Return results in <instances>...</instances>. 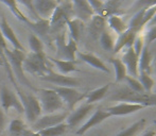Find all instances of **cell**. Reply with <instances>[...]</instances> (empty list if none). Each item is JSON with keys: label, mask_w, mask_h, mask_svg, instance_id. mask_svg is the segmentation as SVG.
<instances>
[{"label": "cell", "mask_w": 156, "mask_h": 136, "mask_svg": "<svg viewBox=\"0 0 156 136\" xmlns=\"http://www.w3.org/2000/svg\"><path fill=\"white\" fill-rule=\"evenodd\" d=\"M144 47V39L137 35V37H136L135 41H134V44H133V49H134V51H135V53L137 54L138 58H139V55H140V53H141Z\"/></svg>", "instance_id": "cell-39"}, {"label": "cell", "mask_w": 156, "mask_h": 136, "mask_svg": "<svg viewBox=\"0 0 156 136\" xmlns=\"http://www.w3.org/2000/svg\"><path fill=\"white\" fill-rule=\"evenodd\" d=\"M111 63L113 64L114 68H115V79L116 82H121L124 81V79L127 76L126 68H125L124 64L122 63L121 59H112Z\"/></svg>", "instance_id": "cell-29"}, {"label": "cell", "mask_w": 156, "mask_h": 136, "mask_svg": "<svg viewBox=\"0 0 156 136\" xmlns=\"http://www.w3.org/2000/svg\"><path fill=\"white\" fill-rule=\"evenodd\" d=\"M72 3V12H73V18H76L79 20L86 23L91 19V17L94 15L93 9L90 8L88 1L85 0H74Z\"/></svg>", "instance_id": "cell-11"}, {"label": "cell", "mask_w": 156, "mask_h": 136, "mask_svg": "<svg viewBox=\"0 0 156 136\" xmlns=\"http://www.w3.org/2000/svg\"><path fill=\"white\" fill-rule=\"evenodd\" d=\"M144 124H146V119H139L135 123L129 126V128H126L125 130H122L121 132H119L116 136H135L144 128Z\"/></svg>", "instance_id": "cell-32"}, {"label": "cell", "mask_w": 156, "mask_h": 136, "mask_svg": "<svg viewBox=\"0 0 156 136\" xmlns=\"http://www.w3.org/2000/svg\"><path fill=\"white\" fill-rule=\"evenodd\" d=\"M48 60L55 65V67L58 70V73L64 74V76H67L70 72L78 71V68H76L78 61H64L58 60V59L54 58H49Z\"/></svg>", "instance_id": "cell-23"}, {"label": "cell", "mask_w": 156, "mask_h": 136, "mask_svg": "<svg viewBox=\"0 0 156 136\" xmlns=\"http://www.w3.org/2000/svg\"><path fill=\"white\" fill-rule=\"evenodd\" d=\"M144 107H146V105L144 103L139 102L119 103V104H116L108 107L106 111L111 114V116H124L132 113H136V112L140 111V109H144Z\"/></svg>", "instance_id": "cell-15"}, {"label": "cell", "mask_w": 156, "mask_h": 136, "mask_svg": "<svg viewBox=\"0 0 156 136\" xmlns=\"http://www.w3.org/2000/svg\"><path fill=\"white\" fill-rule=\"evenodd\" d=\"M144 8L142 10L138 11L135 15L133 16V18L129 20V25H127V28L131 30H133L136 33H139L142 30L144 26H142V18H144Z\"/></svg>", "instance_id": "cell-30"}, {"label": "cell", "mask_w": 156, "mask_h": 136, "mask_svg": "<svg viewBox=\"0 0 156 136\" xmlns=\"http://www.w3.org/2000/svg\"><path fill=\"white\" fill-rule=\"evenodd\" d=\"M4 56H5L6 61H8L9 65L11 67L12 72H14L16 79L23 85H27L29 88H33L31 83L29 82V80L27 79V77L25 76V72L23 69V60L26 58V52L19 51V50L12 49L10 50L9 48H6L3 51Z\"/></svg>", "instance_id": "cell-4"}, {"label": "cell", "mask_w": 156, "mask_h": 136, "mask_svg": "<svg viewBox=\"0 0 156 136\" xmlns=\"http://www.w3.org/2000/svg\"><path fill=\"white\" fill-rule=\"evenodd\" d=\"M18 95L20 97V101L23 106V113L26 114V117L29 123L33 124L41 115V107L37 97L33 95H23L19 91Z\"/></svg>", "instance_id": "cell-6"}, {"label": "cell", "mask_w": 156, "mask_h": 136, "mask_svg": "<svg viewBox=\"0 0 156 136\" xmlns=\"http://www.w3.org/2000/svg\"><path fill=\"white\" fill-rule=\"evenodd\" d=\"M28 41H29V46H30V49H31V52H33V53H41V52H44L43 41H41L34 33H31L29 35Z\"/></svg>", "instance_id": "cell-33"}, {"label": "cell", "mask_w": 156, "mask_h": 136, "mask_svg": "<svg viewBox=\"0 0 156 136\" xmlns=\"http://www.w3.org/2000/svg\"><path fill=\"white\" fill-rule=\"evenodd\" d=\"M30 28L35 32V35L39 39H43L45 41H49V34H50V25L49 20H44L41 19L35 23H27Z\"/></svg>", "instance_id": "cell-19"}, {"label": "cell", "mask_w": 156, "mask_h": 136, "mask_svg": "<svg viewBox=\"0 0 156 136\" xmlns=\"http://www.w3.org/2000/svg\"><path fill=\"white\" fill-rule=\"evenodd\" d=\"M111 117V114L107 111H103V109H98L90 117L87 119V121L76 131V134L78 135H83L89 130V129L94 128V127L100 124L101 122H103L104 120H106L107 118Z\"/></svg>", "instance_id": "cell-17"}, {"label": "cell", "mask_w": 156, "mask_h": 136, "mask_svg": "<svg viewBox=\"0 0 156 136\" xmlns=\"http://www.w3.org/2000/svg\"><path fill=\"white\" fill-rule=\"evenodd\" d=\"M37 16L44 20H49L52 16L54 10L58 4V1L54 0H35L32 1Z\"/></svg>", "instance_id": "cell-12"}, {"label": "cell", "mask_w": 156, "mask_h": 136, "mask_svg": "<svg viewBox=\"0 0 156 136\" xmlns=\"http://www.w3.org/2000/svg\"><path fill=\"white\" fill-rule=\"evenodd\" d=\"M153 105H156V102H154V103H153Z\"/></svg>", "instance_id": "cell-47"}, {"label": "cell", "mask_w": 156, "mask_h": 136, "mask_svg": "<svg viewBox=\"0 0 156 136\" xmlns=\"http://www.w3.org/2000/svg\"><path fill=\"white\" fill-rule=\"evenodd\" d=\"M138 81L141 84L144 91H151L154 87V80L148 73H139L138 74Z\"/></svg>", "instance_id": "cell-35"}, {"label": "cell", "mask_w": 156, "mask_h": 136, "mask_svg": "<svg viewBox=\"0 0 156 136\" xmlns=\"http://www.w3.org/2000/svg\"><path fill=\"white\" fill-rule=\"evenodd\" d=\"M100 41V45L105 51H113L114 47H115V38L112 35L111 32H108L107 30H105L102 34L99 37Z\"/></svg>", "instance_id": "cell-31"}, {"label": "cell", "mask_w": 156, "mask_h": 136, "mask_svg": "<svg viewBox=\"0 0 156 136\" xmlns=\"http://www.w3.org/2000/svg\"><path fill=\"white\" fill-rule=\"evenodd\" d=\"M93 109H94V104H87V103H84L80 107L74 109L66 118V123H67L68 128H73V127L78 126L79 123H81L90 114V112Z\"/></svg>", "instance_id": "cell-14"}, {"label": "cell", "mask_w": 156, "mask_h": 136, "mask_svg": "<svg viewBox=\"0 0 156 136\" xmlns=\"http://www.w3.org/2000/svg\"><path fill=\"white\" fill-rule=\"evenodd\" d=\"M4 128H5V116H4L3 111L0 107V134L3 132Z\"/></svg>", "instance_id": "cell-42"}, {"label": "cell", "mask_w": 156, "mask_h": 136, "mask_svg": "<svg viewBox=\"0 0 156 136\" xmlns=\"http://www.w3.org/2000/svg\"><path fill=\"white\" fill-rule=\"evenodd\" d=\"M23 72H29L33 76L44 77L47 74L50 70V67L48 65V59L44 52L41 53H30L26 54V58L23 63Z\"/></svg>", "instance_id": "cell-2"}, {"label": "cell", "mask_w": 156, "mask_h": 136, "mask_svg": "<svg viewBox=\"0 0 156 136\" xmlns=\"http://www.w3.org/2000/svg\"><path fill=\"white\" fill-rule=\"evenodd\" d=\"M138 59L139 58L135 53L133 47L125 49L121 61L124 64L125 68H126L127 76L134 77V78L138 77Z\"/></svg>", "instance_id": "cell-16"}, {"label": "cell", "mask_w": 156, "mask_h": 136, "mask_svg": "<svg viewBox=\"0 0 156 136\" xmlns=\"http://www.w3.org/2000/svg\"><path fill=\"white\" fill-rule=\"evenodd\" d=\"M0 3L8 6L11 12L13 13V15H14L18 20L23 21V23H29V20H28V18L26 17V15L23 14V11L19 9V5H18V3H17V1H14V0H0Z\"/></svg>", "instance_id": "cell-26"}, {"label": "cell", "mask_w": 156, "mask_h": 136, "mask_svg": "<svg viewBox=\"0 0 156 136\" xmlns=\"http://www.w3.org/2000/svg\"><path fill=\"white\" fill-rule=\"evenodd\" d=\"M0 32H1L2 36L4 37L5 41H9V43L13 46V49L26 52L25 48H23V46L21 45L20 41L17 38L15 32L13 31L10 23H8V20H6V18L4 16H2L1 20H0Z\"/></svg>", "instance_id": "cell-13"}, {"label": "cell", "mask_w": 156, "mask_h": 136, "mask_svg": "<svg viewBox=\"0 0 156 136\" xmlns=\"http://www.w3.org/2000/svg\"><path fill=\"white\" fill-rule=\"evenodd\" d=\"M41 79L43 81H46V82L58 85V87H72V88H76V86L80 85V82L76 78L64 76V74L58 73V72L53 71L51 69L49 70V72L47 74L41 77Z\"/></svg>", "instance_id": "cell-10"}, {"label": "cell", "mask_w": 156, "mask_h": 136, "mask_svg": "<svg viewBox=\"0 0 156 136\" xmlns=\"http://www.w3.org/2000/svg\"><path fill=\"white\" fill-rule=\"evenodd\" d=\"M66 113H56V114H49V115H43L32 124L31 129L34 133H38L39 131H43L45 129L51 128L56 124H60L65 122L67 118Z\"/></svg>", "instance_id": "cell-7"}, {"label": "cell", "mask_w": 156, "mask_h": 136, "mask_svg": "<svg viewBox=\"0 0 156 136\" xmlns=\"http://www.w3.org/2000/svg\"><path fill=\"white\" fill-rule=\"evenodd\" d=\"M106 23L109 26V28L118 35L122 34L123 32H125L129 29L127 25L124 23V20L119 15H112V16H108L106 18Z\"/></svg>", "instance_id": "cell-25"}, {"label": "cell", "mask_w": 156, "mask_h": 136, "mask_svg": "<svg viewBox=\"0 0 156 136\" xmlns=\"http://www.w3.org/2000/svg\"><path fill=\"white\" fill-rule=\"evenodd\" d=\"M156 39V26L154 27H151V29L147 32V35H146V44L149 45V44L153 43Z\"/></svg>", "instance_id": "cell-40"}, {"label": "cell", "mask_w": 156, "mask_h": 136, "mask_svg": "<svg viewBox=\"0 0 156 136\" xmlns=\"http://www.w3.org/2000/svg\"><path fill=\"white\" fill-rule=\"evenodd\" d=\"M62 99L64 104L67 105L69 109H73L76 104L81 100L85 99L86 94H82L78 91L76 88H72V87H58L55 86L52 88Z\"/></svg>", "instance_id": "cell-8"}, {"label": "cell", "mask_w": 156, "mask_h": 136, "mask_svg": "<svg viewBox=\"0 0 156 136\" xmlns=\"http://www.w3.org/2000/svg\"><path fill=\"white\" fill-rule=\"evenodd\" d=\"M156 13V3L153 5H150L148 8H144V18H142V26L146 27L147 25H149L152 18L154 17Z\"/></svg>", "instance_id": "cell-37"}, {"label": "cell", "mask_w": 156, "mask_h": 136, "mask_svg": "<svg viewBox=\"0 0 156 136\" xmlns=\"http://www.w3.org/2000/svg\"><path fill=\"white\" fill-rule=\"evenodd\" d=\"M142 136H156V133L154 132V131H148V132L144 133Z\"/></svg>", "instance_id": "cell-44"}, {"label": "cell", "mask_w": 156, "mask_h": 136, "mask_svg": "<svg viewBox=\"0 0 156 136\" xmlns=\"http://www.w3.org/2000/svg\"><path fill=\"white\" fill-rule=\"evenodd\" d=\"M151 62H152V55L149 51L148 45H144L141 53L138 59V74L139 73H148L150 74Z\"/></svg>", "instance_id": "cell-22"}, {"label": "cell", "mask_w": 156, "mask_h": 136, "mask_svg": "<svg viewBox=\"0 0 156 136\" xmlns=\"http://www.w3.org/2000/svg\"><path fill=\"white\" fill-rule=\"evenodd\" d=\"M90 8L93 9L94 15H101L103 11V6H104V2L103 1H97V0H90L88 1Z\"/></svg>", "instance_id": "cell-38"}, {"label": "cell", "mask_w": 156, "mask_h": 136, "mask_svg": "<svg viewBox=\"0 0 156 136\" xmlns=\"http://www.w3.org/2000/svg\"><path fill=\"white\" fill-rule=\"evenodd\" d=\"M124 80L126 81L127 85H129V88H131L133 91L138 93V94H142L144 91L137 78H134V77H131V76H126V78H125Z\"/></svg>", "instance_id": "cell-36"}, {"label": "cell", "mask_w": 156, "mask_h": 136, "mask_svg": "<svg viewBox=\"0 0 156 136\" xmlns=\"http://www.w3.org/2000/svg\"><path fill=\"white\" fill-rule=\"evenodd\" d=\"M76 54H78L80 60H82L83 62L87 63V64L93 66L94 68H96V69L101 70V71H103V72H107V73L109 72V69L106 67V65L103 63V61L101 60L100 58L96 56L94 54L83 53V52H79V51L76 52Z\"/></svg>", "instance_id": "cell-21"}, {"label": "cell", "mask_w": 156, "mask_h": 136, "mask_svg": "<svg viewBox=\"0 0 156 136\" xmlns=\"http://www.w3.org/2000/svg\"><path fill=\"white\" fill-rule=\"evenodd\" d=\"M106 18L101 15H94L89 20V33L94 38H99L100 35L105 31Z\"/></svg>", "instance_id": "cell-20"}, {"label": "cell", "mask_w": 156, "mask_h": 136, "mask_svg": "<svg viewBox=\"0 0 156 136\" xmlns=\"http://www.w3.org/2000/svg\"><path fill=\"white\" fill-rule=\"evenodd\" d=\"M67 129H68L67 123H66V122H62V123L56 124V126L51 127V128L39 131L36 134L38 136H62L65 134Z\"/></svg>", "instance_id": "cell-28"}, {"label": "cell", "mask_w": 156, "mask_h": 136, "mask_svg": "<svg viewBox=\"0 0 156 136\" xmlns=\"http://www.w3.org/2000/svg\"><path fill=\"white\" fill-rule=\"evenodd\" d=\"M0 103L2 109L6 113L12 109H16L18 113H23V106L20 99L17 97L16 94L5 86L2 87L0 91Z\"/></svg>", "instance_id": "cell-9"}, {"label": "cell", "mask_w": 156, "mask_h": 136, "mask_svg": "<svg viewBox=\"0 0 156 136\" xmlns=\"http://www.w3.org/2000/svg\"><path fill=\"white\" fill-rule=\"evenodd\" d=\"M149 26H152V27H154V26H156V13L154 15V17L152 18V20L149 23Z\"/></svg>", "instance_id": "cell-45"}, {"label": "cell", "mask_w": 156, "mask_h": 136, "mask_svg": "<svg viewBox=\"0 0 156 136\" xmlns=\"http://www.w3.org/2000/svg\"><path fill=\"white\" fill-rule=\"evenodd\" d=\"M9 130H10L11 134L13 135H20L25 132L26 130V126L25 122L23 121L21 119H13L10 123V127H9Z\"/></svg>", "instance_id": "cell-34"}, {"label": "cell", "mask_w": 156, "mask_h": 136, "mask_svg": "<svg viewBox=\"0 0 156 136\" xmlns=\"http://www.w3.org/2000/svg\"><path fill=\"white\" fill-rule=\"evenodd\" d=\"M73 18L72 3L68 1L58 2L52 16L49 19L50 33H58L66 26L69 19Z\"/></svg>", "instance_id": "cell-1"}, {"label": "cell", "mask_w": 156, "mask_h": 136, "mask_svg": "<svg viewBox=\"0 0 156 136\" xmlns=\"http://www.w3.org/2000/svg\"><path fill=\"white\" fill-rule=\"evenodd\" d=\"M66 26L68 27L70 38L73 39L76 43H78L81 37V34H82L83 30H84V23L76 18H71L67 21Z\"/></svg>", "instance_id": "cell-24"}, {"label": "cell", "mask_w": 156, "mask_h": 136, "mask_svg": "<svg viewBox=\"0 0 156 136\" xmlns=\"http://www.w3.org/2000/svg\"><path fill=\"white\" fill-rule=\"evenodd\" d=\"M108 85H103V86L99 87V88L94 89L90 93L86 94L85 96V103L87 104H94V102L101 100L105 95H106L107 91H108Z\"/></svg>", "instance_id": "cell-27"}, {"label": "cell", "mask_w": 156, "mask_h": 136, "mask_svg": "<svg viewBox=\"0 0 156 136\" xmlns=\"http://www.w3.org/2000/svg\"><path fill=\"white\" fill-rule=\"evenodd\" d=\"M0 66H4V67L6 68V70L9 71L10 76L12 74V70H11V67H10V65H9L8 61H6L5 58H2L1 55H0Z\"/></svg>", "instance_id": "cell-43"}, {"label": "cell", "mask_w": 156, "mask_h": 136, "mask_svg": "<svg viewBox=\"0 0 156 136\" xmlns=\"http://www.w3.org/2000/svg\"><path fill=\"white\" fill-rule=\"evenodd\" d=\"M153 122H154V123L156 124V119H154V120H153Z\"/></svg>", "instance_id": "cell-46"}, {"label": "cell", "mask_w": 156, "mask_h": 136, "mask_svg": "<svg viewBox=\"0 0 156 136\" xmlns=\"http://www.w3.org/2000/svg\"><path fill=\"white\" fill-rule=\"evenodd\" d=\"M8 48V43L5 41V39H4V37L2 36L1 32H0V55L2 56V58H5L4 56V53L3 51Z\"/></svg>", "instance_id": "cell-41"}, {"label": "cell", "mask_w": 156, "mask_h": 136, "mask_svg": "<svg viewBox=\"0 0 156 136\" xmlns=\"http://www.w3.org/2000/svg\"><path fill=\"white\" fill-rule=\"evenodd\" d=\"M38 94L39 104L41 107V113L44 115H49V114H56L58 111L64 109L65 104L60 98V96L50 88H44L37 91Z\"/></svg>", "instance_id": "cell-3"}, {"label": "cell", "mask_w": 156, "mask_h": 136, "mask_svg": "<svg viewBox=\"0 0 156 136\" xmlns=\"http://www.w3.org/2000/svg\"><path fill=\"white\" fill-rule=\"evenodd\" d=\"M56 47V56L58 60L64 61H76V55L78 52V45L76 43L69 37L66 39L65 33L58 34L54 39Z\"/></svg>", "instance_id": "cell-5"}, {"label": "cell", "mask_w": 156, "mask_h": 136, "mask_svg": "<svg viewBox=\"0 0 156 136\" xmlns=\"http://www.w3.org/2000/svg\"><path fill=\"white\" fill-rule=\"evenodd\" d=\"M137 33L134 32L133 30L127 29L126 31L123 32L122 34L118 35V38L115 41V47H114V53H118L121 50L127 49L129 47H133V44L135 41Z\"/></svg>", "instance_id": "cell-18"}]
</instances>
